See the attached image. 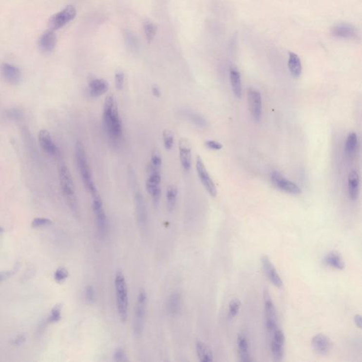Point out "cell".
Masks as SVG:
<instances>
[{"label":"cell","instance_id":"cell-1","mask_svg":"<svg viewBox=\"0 0 362 362\" xmlns=\"http://www.w3.org/2000/svg\"><path fill=\"white\" fill-rule=\"evenodd\" d=\"M103 123L107 134L114 141L121 139L123 125L114 95H107L104 102L103 112Z\"/></svg>","mask_w":362,"mask_h":362},{"label":"cell","instance_id":"cell-2","mask_svg":"<svg viewBox=\"0 0 362 362\" xmlns=\"http://www.w3.org/2000/svg\"><path fill=\"white\" fill-rule=\"evenodd\" d=\"M75 152L76 164H77L78 169H79L84 187L91 194L94 191H96L97 189L94 183L92 171L87 161L85 149L81 141H77L75 144Z\"/></svg>","mask_w":362,"mask_h":362},{"label":"cell","instance_id":"cell-3","mask_svg":"<svg viewBox=\"0 0 362 362\" xmlns=\"http://www.w3.org/2000/svg\"><path fill=\"white\" fill-rule=\"evenodd\" d=\"M114 285L117 313L122 322H125L128 318V291L125 275L122 271L116 272Z\"/></svg>","mask_w":362,"mask_h":362},{"label":"cell","instance_id":"cell-4","mask_svg":"<svg viewBox=\"0 0 362 362\" xmlns=\"http://www.w3.org/2000/svg\"><path fill=\"white\" fill-rule=\"evenodd\" d=\"M59 179L61 190L67 205L74 211H77L78 204L75 192V183L70 169L65 165L59 169Z\"/></svg>","mask_w":362,"mask_h":362},{"label":"cell","instance_id":"cell-5","mask_svg":"<svg viewBox=\"0 0 362 362\" xmlns=\"http://www.w3.org/2000/svg\"><path fill=\"white\" fill-rule=\"evenodd\" d=\"M148 296L145 289H141L138 293L134 321L133 333L134 336L139 337L145 329L146 316H147Z\"/></svg>","mask_w":362,"mask_h":362},{"label":"cell","instance_id":"cell-6","mask_svg":"<svg viewBox=\"0 0 362 362\" xmlns=\"http://www.w3.org/2000/svg\"><path fill=\"white\" fill-rule=\"evenodd\" d=\"M92 199V209L95 216L97 229L98 234L101 238H104L109 229L108 218L103 208V200L98 190L91 193Z\"/></svg>","mask_w":362,"mask_h":362},{"label":"cell","instance_id":"cell-7","mask_svg":"<svg viewBox=\"0 0 362 362\" xmlns=\"http://www.w3.org/2000/svg\"><path fill=\"white\" fill-rule=\"evenodd\" d=\"M161 169L153 167L150 164L148 167L149 177L146 182V189L149 195L152 196L153 203L155 206L159 205L160 199L161 196Z\"/></svg>","mask_w":362,"mask_h":362},{"label":"cell","instance_id":"cell-8","mask_svg":"<svg viewBox=\"0 0 362 362\" xmlns=\"http://www.w3.org/2000/svg\"><path fill=\"white\" fill-rule=\"evenodd\" d=\"M76 15V9L72 5L67 6L58 13L52 16L48 21V27L52 31H56L73 21Z\"/></svg>","mask_w":362,"mask_h":362},{"label":"cell","instance_id":"cell-9","mask_svg":"<svg viewBox=\"0 0 362 362\" xmlns=\"http://www.w3.org/2000/svg\"><path fill=\"white\" fill-rule=\"evenodd\" d=\"M270 180L276 189L283 192L293 195H299L302 192L300 188L295 183L286 179L280 172L272 171L270 174Z\"/></svg>","mask_w":362,"mask_h":362},{"label":"cell","instance_id":"cell-10","mask_svg":"<svg viewBox=\"0 0 362 362\" xmlns=\"http://www.w3.org/2000/svg\"><path fill=\"white\" fill-rule=\"evenodd\" d=\"M264 305L266 328L268 333L272 334L277 329V313L275 305L267 289L264 291Z\"/></svg>","mask_w":362,"mask_h":362},{"label":"cell","instance_id":"cell-11","mask_svg":"<svg viewBox=\"0 0 362 362\" xmlns=\"http://www.w3.org/2000/svg\"><path fill=\"white\" fill-rule=\"evenodd\" d=\"M196 170H197V175L200 181L203 183L205 190L208 191L211 197H216L217 195V188L215 184L211 180V177L207 171L206 167L204 164L203 159L200 156H197L196 160Z\"/></svg>","mask_w":362,"mask_h":362},{"label":"cell","instance_id":"cell-12","mask_svg":"<svg viewBox=\"0 0 362 362\" xmlns=\"http://www.w3.org/2000/svg\"><path fill=\"white\" fill-rule=\"evenodd\" d=\"M1 78L10 85H18L21 80V72L19 67L9 63L1 64L0 67Z\"/></svg>","mask_w":362,"mask_h":362},{"label":"cell","instance_id":"cell-13","mask_svg":"<svg viewBox=\"0 0 362 362\" xmlns=\"http://www.w3.org/2000/svg\"><path fill=\"white\" fill-rule=\"evenodd\" d=\"M248 101L250 114L255 121L259 122L262 117V96L261 93L253 88L248 90Z\"/></svg>","mask_w":362,"mask_h":362},{"label":"cell","instance_id":"cell-14","mask_svg":"<svg viewBox=\"0 0 362 362\" xmlns=\"http://www.w3.org/2000/svg\"><path fill=\"white\" fill-rule=\"evenodd\" d=\"M331 34L338 38L356 40L359 37L358 31L353 25L341 23L335 25L331 29Z\"/></svg>","mask_w":362,"mask_h":362},{"label":"cell","instance_id":"cell-15","mask_svg":"<svg viewBox=\"0 0 362 362\" xmlns=\"http://www.w3.org/2000/svg\"><path fill=\"white\" fill-rule=\"evenodd\" d=\"M285 337L283 332L276 330L272 333L271 342V351L272 357L275 361H281L284 357V347H285Z\"/></svg>","mask_w":362,"mask_h":362},{"label":"cell","instance_id":"cell-16","mask_svg":"<svg viewBox=\"0 0 362 362\" xmlns=\"http://www.w3.org/2000/svg\"><path fill=\"white\" fill-rule=\"evenodd\" d=\"M178 150L182 167L186 171H189L192 167V151L189 141L185 138L180 139Z\"/></svg>","mask_w":362,"mask_h":362},{"label":"cell","instance_id":"cell-17","mask_svg":"<svg viewBox=\"0 0 362 362\" xmlns=\"http://www.w3.org/2000/svg\"><path fill=\"white\" fill-rule=\"evenodd\" d=\"M262 265H263V269L265 273L267 275V278L277 288L283 287V281L279 275L277 269H275V266L272 263H271L270 260L268 258L267 255H264L262 257Z\"/></svg>","mask_w":362,"mask_h":362},{"label":"cell","instance_id":"cell-18","mask_svg":"<svg viewBox=\"0 0 362 362\" xmlns=\"http://www.w3.org/2000/svg\"><path fill=\"white\" fill-rule=\"evenodd\" d=\"M311 344L313 350L320 355H327L331 350V341L324 334L315 335L312 339Z\"/></svg>","mask_w":362,"mask_h":362},{"label":"cell","instance_id":"cell-19","mask_svg":"<svg viewBox=\"0 0 362 362\" xmlns=\"http://www.w3.org/2000/svg\"><path fill=\"white\" fill-rule=\"evenodd\" d=\"M57 44V36L54 31L49 30L42 34L38 40V46L40 51L45 54H49L54 51Z\"/></svg>","mask_w":362,"mask_h":362},{"label":"cell","instance_id":"cell-20","mask_svg":"<svg viewBox=\"0 0 362 362\" xmlns=\"http://www.w3.org/2000/svg\"><path fill=\"white\" fill-rule=\"evenodd\" d=\"M134 205L138 225L145 227L147 223V210L145 199L140 192H137L134 195Z\"/></svg>","mask_w":362,"mask_h":362},{"label":"cell","instance_id":"cell-21","mask_svg":"<svg viewBox=\"0 0 362 362\" xmlns=\"http://www.w3.org/2000/svg\"><path fill=\"white\" fill-rule=\"evenodd\" d=\"M38 141L40 147L45 152L49 155H56L57 152V148L53 142L51 133L47 130L43 129L39 132Z\"/></svg>","mask_w":362,"mask_h":362},{"label":"cell","instance_id":"cell-22","mask_svg":"<svg viewBox=\"0 0 362 362\" xmlns=\"http://www.w3.org/2000/svg\"><path fill=\"white\" fill-rule=\"evenodd\" d=\"M89 95L94 98L101 96L109 90V84L103 79H94L89 81Z\"/></svg>","mask_w":362,"mask_h":362},{"label":"cell","instance_id":"cell-23","mask_svg":"<svg viewBox=\"0 0 362 362\" xmlns=\"http://www.w3.org/2000/svg\"><path fill=\"white\" fill-rule=\"evenodd\" d=\"M360 192V177L357 171H351L348 175V193L349 198L356 200Z\"/></svg>","mask_w":362,"mask_h":362},{"label":"cell","instance_id":"cell-24","mask_svg":"<svg viewBox=\"0 0 362 362\" xmlns=\"http://www.w3.org/2000/svg\"><path fill=\"white\" fill-rule=\"evenodd\" d=\"M230 81L233 95L237 98L242 97V84H241V75L236 67H231L229 71Z\"/></svg>","mask_w":362,"mask_h":362},{"label":"cell","instance_id":"cell-25","mask_svg":"<svg viewBox=\"0 0 362 362\" xmlns=\"http://www.w3.org/2000/svg\"><path fill=\"white\" fill-rule=\"evenodd\" d=\"M181 309V294L178 292L173 293L167 301V310L170 316H175L180 313Z\"/></svg>","mask_w":362,"mask_h":362},{"label":"cell","instance_id":"cell-26","mask_svg":"<svg viewBox=\"0 0 362 362\" xmlns=\"http://www.w3.org/2000/svg\"><path fill=\"white\" fill-rule=\"evenodd\" d=\"M288 67H289L290 73L293 77H300L302 73V65L300 58L296 53H289V61H288Z\"/></svg>","mask_w":362,"mask_h":362},{"label":"cell","instance_id":"cell-27","mask_svg":"<svg viewBox=\"0 0 362 362\" xmlns=\"http://www.w3.org/2000/svg\"><path fill=\"white\" fill-rule=\"evenodd\" d=\"M196 352L199 360L202 362H210L213 361V353L208 344L202 341H197L196 343Z\"/></svg>","mask_w":362,"mask_h":362},{"label":"cell","instance_id":"cell-28","mask_svg":"<svg viewBox=\"0 0 362 362\" xmlns=\"http://www.w3.org/2000/svg\"><path fill=\"white\" fill-rule=\"evenodd\" d=\"M238 349L241 362H250L252 361L249 352L248 342L244 335H239L237 340Z\"/></svg>","mask_w":362,"mask_h":362},{"label":"cell","instance_id":"cell-29","mask_svg":"<svg viewBox=\"0 0 362 362\" xmlns=\"http://www.w3.org/2000/svg\"><path fill=\"white\" fill-rule=\"evenodd\" d=\"M324 262L327 266L337 269L341 270L345 267V264L341 254L338 253V252L332 251L327 254L325 257Z\"/></svg>","mask_w":362,"mask_h":362},{"label":"cell","instance_id":"cell-30","mask_svg":"<svg viewBox=\"0 0 362 362\" xmlns=\"http://www.w3.org/2000/svg\"><path fill=\"white\" fill-rule=\"evenodd\" d=\"M357 144H358V139H357V134L354 132L349 133L346 140L345 148H344L345 154L348 159H352L355 156Z\"/></svg>","mask_w":362,"mask_h":362},{"label":"cell","instance_id":"cell-31","mask_svg":"<svg viewBox=\"0 0 362 362\" xmlns=\"http://www.w3.org/2000/svg\"><path fill=\"white\" fill-rule=\"evenodd\" d=\"M178 188L175 185H169L167 189V209L169 212H173L176 206Z\"/></svg>","mask_w":362,"mask_h":362},{"label":"cell","instance_id":"cell-32","mask_svg":"<svg viewBox=\"0 0 362 362\" xmlns=\"http://www.w3.org/2000/svg\"><path fill=\"white\" fill-rule=\"evenodd\" d=\"M163 141L166 150H171L173 148L174 145V134L173 132L169 129H165L163 131Z\"/></svg>","mask_w":362,"mask_h":362},{"label":"cell","instance_id":"cell-33","mask_svg":"<svg viewBox=\"0 0 362 362\" xmlns=\"http://www.w3.org/2000/svg\"><path fill=\"white\" fill-rule=\"evenodd\" d=\"M62 305L61 304H57V305H55L48 317V322L53 323V324L59 322L62 319Z\"/></svg>","mask_w":362,"mask_h":362},{"label":"cell","instance_id":"cell-34","mask_svg":"<svg viewBox=\"0 0 362 362\" xmlns=\"http://www.w3.org/2000/svg\"><path fill=\"white\" fill-rule=\"evenodd\" d=\"M144 28H145V35L147 41L150 43V42L152 41L155 36H156V26L153 23H151V22H146Z\"/></svg>","mask_w":362,"mask_h":362},{"label":"cell","instance_id":"cell-35","mask_svg":"<svg viewBox=\"0 0 362 362\" xmlns=\"http://www.w3.org/2000/svg\"><path fill=\"white\" fill-rule=\"evenodd\" d=\"M241 302L237 299H233L230 302L229 308V317L233 319L239 313L241 308Z\"/></svg>","mask_w":362,"mask_h":362},{"label":"cell","instance_id":"cell-36","mask_svg":"<svg viewBox=\"0 0 362 362\" xmlns=\"http://www.w3.org/2000/svg\"><path fill=\"white\" fill-rule=\"evenodd\" d=\"M69 277V272L65 267H59L54 274V279L56 283H62Z\"/></svg>","mask_w":362,"mask_h":362},{"label":"cell","instance_id":"cell-37","mask_svg":"<svg viewBox=\"0 0 362 362\" xmlns=\"http://www.w3.org/2000/svg\"><path fill=\"white\" fill-rule=\"evenodd\" d=\"M152 165L161 169L162 165V156L158 150H153L151 154Z\"/></svg>","mask_w":362,"mask_h":362},{"label":"cell","instance_id":"cell-38","mask_svg":"<svg viewBox=\"0 0 362 362\" xmlns=\"http://www.w3.org/2000/svg\"><path fill=\"white\" fill-rule=\"evenodd\" d=\"M53 222L51 219L48 218L37 217L35 218L31 222V226L34 228H38V227H46L52 225Z\"/></svg>","mask_w":362,"mask_h":362},{"label":"cell","instance_id":"cell-39","mask_svg":"<svg viewBox=\"0 0 362 362\" xmlns=\"http://www.w3.org/2000/svg\"><path fill=\"white\" fill-rule=\"evenodd\" d=\"M189 116L191 121L197 126L200 127V128H205L206 126L207 121L201 115L196 114H190Z\"/></svg>","mask_w":362,"mask_h":362},{"label":"cell","instance_id":"cell-40","mask_svg":"<svg viewBox=\"0 0 362 362\" xmlns=\"http://www.w3.org/2000/svg\"><path fill=\"white\" fill-rule=\"evenodd\" d=\"M115 84L117 90H123L125 84V74L123 72H117L115 73Z\"/></svg>","mask_w":362,"mask_h":362},{"label":"cell","instance_id":"cell-41","mask_svg":"<svg viewBox=\"0 0 362 362\" xmlns=\"http://www.w3.org/2000/svg\"><path fill=\"white\" fill-rule=\"evenodd\" d=\"M84 297L88 303L93 304L95 302V294L93 286L89 285L85 288Z\"/></svg>","mask_w":362,"mask_h":362},{"label":"cell","instance_id":"cell-42","mask_svg":"<svg viewBox=\"0 0 362 362\" xmlns=\"http://www.w3.org/2000/svg\"><path fill=\"white\" fill-rule=\"evenodd\" d=\"M114 360L116 362H123L128 361L126 354L122 348L116 349L114 355Z\"/></svg>","mask_w":362,"mask_h":362},{"label":"cell","instance_id":"cell-43","mask_svg":"<svg viewBox=\"0 0 362 362\" xmlns=\"http://www.w3.org/2000/svg\"><path fill=\"white\" fill-rule=\"evenodd\" d=\"M7 115L11 120H19L22 117V112L19 109L13 108L7 111Z\"/></svg>","mask_w":362,"mask_h":362},{"label":"cell","instance_id":"cell-44","mask_svg":"<svg viewBox=\"0 0 362 362\" xmlns=\"http://www.w3.org/2000/svg\"><path fill=\"white\" fill-rule=\"evenodd\" d=\"M205 145L206 147L211 150H220L222 149V145L217 141L214 140H207L205 142Z\"/></svg>","mask_w":362,"mask_h":362},{"label":"cell","instance_id":"cell-45","mask_svg":"<svg viewBox=\"0 0 362 362\" xmlns=\"http://www.w3.org/2000/svg\"><path fill=\"white\" fill-rule=\"evenodd\" d=\"M16 270L17 269H15L13 270L1 271L0 272V283H3V282L10 278L15 273Z\"/></svg>","mask_w":362,"mask_h":362},{"label":"cell","instance_id":"cell-46","mask_svg":"<svg viewBox=\"0 0 362 362\" xmlns=\"http://www.w3.org/2000/svg\"><path fill=\"white\" fill-rule=\"evenodd\" d=\"M25 341H26V337H25V335H19L15 340H14L13 344L15 345H21L22 343H24Z\"/></svg>","mask_w":362,"mask_h":362},{"label":"cell","instance_id":"cell-47","mask_svg":"<svg viewBox=\"0 0 362 362\" xmlns=\"http://www.w3.org/2000/svg\"><path fill=\"white\" fill-rule=\"evenodd\" d=\"M152 95H154L156 98H160V97H161V90H160V88L158 87L157 85L153 86L152 88Z\"/></svg>","mask_w":362,"mask_h":362},{"label":"cell","instance_id":"cell-48","mask_svg":"<svg viewBox=\"0 0 362 362\" xmlns=\"http://www.w3.org/2000/svg\"><path fill=\"white\" fill-rule=\"evenodd\" d=\"M34 269H29V271H27V272L24 274V275L22 277V279H23V280L26 279L25 281H27L29 278H31V277H33V275H34Z\"/></svg>","mask_w":362,"mask_h":362},{"label":"cell","instance_id":"cell-49","mask_svg":"<svg viewBox=\"0 0 362 362\" xmlns=\"http://www.w3.org/2000/svg\"><path fill=\"white\" fill-rule=\"evenodd\" d=\"M355 323L356 325L359 327V328H362V317L361 315L357 314L355 316Z\"/></svg>","mask_w":362,"mask_h":362},{"label":"cell","instance_id":"cell-50","mask_svg":"<svg viewBox=\"0 0 362 362\" xmlns=\"http://www.w3.org/2000/svg\"><path fill=\"white\" fill-rule=\"evenodd\" d=\"M4 229H3L2 227H1V226H0V233H2V232H4Z\"/></svg>","mask_w":362,"mask_h":362}]
</instances>
